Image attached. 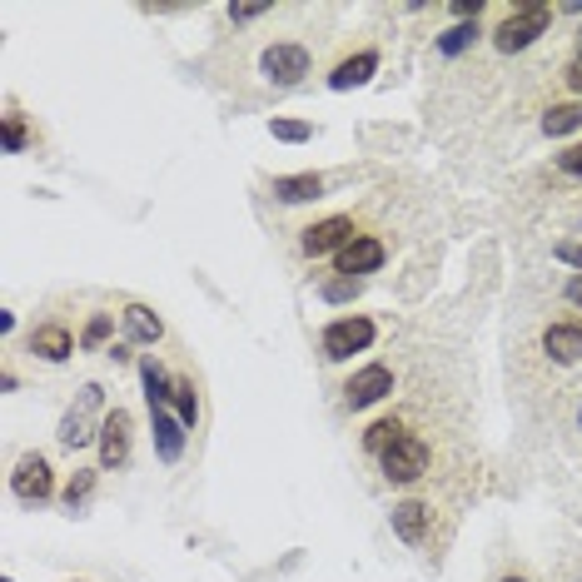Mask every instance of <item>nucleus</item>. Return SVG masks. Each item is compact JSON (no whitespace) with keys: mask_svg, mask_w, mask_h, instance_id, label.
<instances>
[{"mask_svg":"<svg viewBox=\"0 0 582 582\" xmlns=\"http://www.w3.org/2000/svg\"><path fill=\"white\" fill-rule=\"evenodd\" d=\"M150 423H155V453L165 463H179V453H185V423L169 408H150Z\"/></svg>","mask_w":582,"mask_h":582,"instance_id":"f8f14e48","label":"nucleus"},{"mask_svg":"<svg viewBox=\"0 0 582 582\" xmlns=\"http://www.w3.org/2000/svg\"><path fill=\"white\" fill-rule=\"evenodd\" d=\"M30 145V135H26V120H20L16 110H6V150L10 155H20Z\"/></svg>","mask_w":582,"mask_h":582,"instance_id":"393cba45","label":"nucleus"},{"mask_svg":"<svg viewBox=\"0 0 582 582\" xmlns=\"http://www.w3.org/2000/svg\"><path fill=\"white\" fill-rule=\"evenodd\" d=\"M378 463H384V479L388 483H418L423 473H428V443H423L418 433L404 428L384 453H378Z\"/></svg>","mask_w":582,"mask_h":582,"instance_id":"f03ea898","label":"nucleus"},{"mask_svg":"<svg viewBox=\"0 0 582 582\" xmlns=\"http://www.w3.org/2000/svg\"><path fill=\"white\" fill-rule=\"evenodd\" d=\"M543 130L548 135H573V130H582V105L573 100V105H553V110L543 115Z\"/></svg>","mask_w":582,"mask_h":582,"instance_id":"6ab92c4d","label":"nucleus"},{"mask_svg":"<svg viewBox=\"0 0 582 582\" xmlns=\"http://www.w3.org/2000/svg\"><path fill=\"white\" fill-rule=\"evenodd\" d=\"M568 304H578V309H582V274H578V279H568Z\"/></svg>","mask_w":582,"mask_h":582,"instance_id":"473e14b6","label":"nucleus"},{"mask_svg":"<svg viewBox=\"0 0 582 582\" xmlns=\"http://www.w3.org/2000/svg\"><path fill=\"white\" fill-rule=\"evenodd\" d=\"M348 294H358V279H334V284H324V299H348Z\"/></svg>","mask_w":582,"mask_h":582,"instance_id":"c85d7f7f","label":"nucleus"},{"mask_svg":"<svg viewBox=\"0 0 582 582\" xmlns=\"http://www.w3.org/2000/svg\"><path fill=\"white\" fill-rule=\"evenodd\" d=\"M100 463L105 468H125L130 463V414L110 408L100 423Z\"/></svg>","mask_w":582,"mask_h":582,"instance_id":"6e6552de","label":"nucleus"},{"mask_svg":"<svg viewBox=\"0 0 582 582\" xmlns=\"http://www.w3.org/2000/svg\"><path fill=\"white\" fill-rule=\"evenodd\" d=\"M374 344V319H364V314H354V319H334L329 329H324V358H354L364 354V348Z\"/></svg>","mask_w":582,"mask_h":582,"instance_id":"39448f33","label":"nucleus"},{"mask_svg":"<svg viewBox=\"0 0 582 582\" xmlns=\"http://www.w3.org/2000/svg\"><path fill=\"white\" fill-rule=\"evenodd\" d=\"M90 493H95V468H76L66 483V507H80Z\"/></svg>","mask_w":582,"mask_h":582,"instance_id":"5701e85b","label":"nucleus"},{"mask_svg":"<svg viewBox=\"0 0 582 582\" xmlns=\"http://www.w3.org/2000/svg\"><path fill=\"white\" fill-rule=\"evenodd\" d=\"M479 36H483V30H479V20H463V26L443 30V36H438V50H443V56H463V50H468Z\"/></svg>","mask_w":582,"mask_h":582,"instance_id":"aec40b11","label":"nucleus"},{"mask_svg":"<svg viewBox=\"0 0 582 582\" xmlns=\"http://www.w3.org/2000/svg\"><path fill=\"white\" fill-rule=\"evenodd\" d=\"M548 20H553V6H543V0L513 6V10H507V16L499 20V30H493V46H499L503 56H517V50H527L537 36H543Z\"/></svg>","mask_w":582,"mask_h":582,"instance_id":"f257e3e1","label":"nucleus"},{"mask_svg":"<svg viewBox=\"0 0 582 582\" xmlns=\"http://www.w3.org/2000/svg\"><path fill=\"white\" fill-rule=\"evenodd\" d=\"M568 85H573V90H582V50H578L573 66H568Z\"/></svg>","mask_w":582,"mask_h":582,"instance_id":"2f4dec72","label":"nucleus"},{"mask_svg":"<svg viewBox=\"0 0 582 582\" xmlns=\"http://www.w3.org/2000/svg\"><path fill=\"white\" fill-rule=\"evenodd\" d=\"M95 414H100V384H85L80 388V404L60 418V443H66V448H85L90 438H100V423L105 418L95 423Z\"/></svg>","mask_w":582,"mask_h":582,"instance_id":"7ed1b4c3","label":"nucleus"},{"mask_svg":"<svg viewBox=\"0 0 582 582\" xmlns=\"http://www.w3.org/2000/svg\"><path fill=\"white\" fill-rule=\"evenodd\" d=\"M175 418L185 423V428H195L199 423V394L189 378H175Z\"/></svg>","mask_w":582,"mask_h":582,"instance_id":"412c9836","label":"nucleus"},{"mask_svg":"<svg viewBox=\"0 0 582 582\" xmlns=\"http://www.w3.org/2000/svg\"><path fill=\"white\" fill-rule=\"evenodd\" d=\"M398 433H404V423H398V418H384V423H374V428L364 433V448H368V453H384L388 443L398 438Z\"/></svg>","mask_w":582,"mask_h":582,"instance_id":"4be33fe9","label":"nucleus"},{"mask_svg":"<svg viewBox=\"0 0 582 582\" xmlns=\"http://www.w3.org/2000/svg\"><path fill=\"white\" fill-rule=\"evenodd\" d=\"M105 338H110V314H95L90 324H85V334H80V344L85 348H100Z\"/></svg>","mask_w":582,"mask_h":582,"instance_id":"a878e982","label":"nucleus"},{"mask_svg":"<svg viewBox=\"0 0 582 582\" xmlns=\"http://www.w3.org/2000/svg\"><path fill=\"white\" fill-rule=\"evenodd\" d=\"M503 582H527V578H503Z\"/></svg>","mask_w":582,"mask_h":582,"instance_id":"72a5a7b5","label":"nucleus"},{"mask_svg":"<svg viewBox=\"0 0 582 582\" xmlns=\"http://www.w3.org/2000/svg\"><path fill=\"white\" fill-rule=\"evenodd\" d=\"M10 493H16L20 503H50L56 499V473H50V463L40 458V453H26V458L16 463V473H10Z\"/></svg>","mask_w":582,"mask_h":582,"instance_id":"20e7f679","label":"nucleus"},{"mask_svg":"<svg viewBox=\"0 0 582 582\" xmlns=\"http://www.w3.org/2000/svg\"><path fill=\"white\" fill-rule=\"evenodd\" d=\"M388 394H394V368L388 364H364L344 384V404L348 408H374L378 398H388Z\"/></svg>","mask_w":582,"mask_h":582,"instance_id":"423d86ee","label":"nucleus"},{"mask_svg":"<svg viewBox=\"0 0 582 582\" xmlns=\"http://www.w3.org/2000/svg\"><path fill=\"white\" fill-rule=\"evenodd\" d=\"M354 239V219L348 215H329V219H319V225H309L304 229V254H338Z\"/></svg>","mask_w":582,"mask_h":582,"instance_id":"9d476101","label":"nucleus"},{"mask_svg":"<svg viewBox=\"0 0 582 582\" xmlns=\"http://www.w3.org/2000/svg\"><path fill=\"white\" fill-rule=\"evenodd\" d=\"M324 195V175H279L274 179V199L284 205H309V199Z\"/></svg>","mask_w":582,"mask_h":582,"instance_id":"2eb2a0df","label":"nucleus"},{"mask_svg":"<svg viewBox=\"0 0 582 582\" xmlns=\"http://www.w3.org/2000/svg\"><path fill=\"white\" fill-rule=\"evenodd\" d=\"M558 169H563V175H582V145H573V150L558 155Z\"/></svg>","mask_w":582,"mask_h":582,"instance_id":"cd10ccee","label":"nucleus"},{"mask_svg":"<svg viewBox=\"0 0 582 582\" xmlns=\"http://www.w3.org/2000/svg\"><path fill=\"white\" fill-rule=\"evenodd\" d=\"M140 378H145V398H150V408L175 404V384H169V374L160 368V358H140Z\"/></svg>","mask_w":582,"mask_h":582,"instance_id":"a211bd4d","label":"nucleus"},{"mask_svg":"<svg viewBox=\"0 0 582 582\" xmlns=\"http://www.w3.org/2000/svg\"><path fill=\"white\" fill-rule=\"evenodd\" d=\"M269 130H274V140H289V145L314 140V125H309V120H274Z\"/></svg>","mask_w":582,"mask_h":582,"instance_id":"b1692460","label":"nucleus"},{"mask_svg":"<svg viewBox=\"0 0 582 582\" xmlns=\"http://www.w3.org/2000/svg\"><path fill=\"white\" fill-rule=\"evenodd\" d=\"M30 354H40L46 364H66V358L76 354V338H70L66 324H40V329L30 334Z\"/></svg>","mask_w":582,"mask_h":582,"instance_id":"9b49d317","label":"nucleus"},{"mask_svg":"<svg viewBox=\"0 0 582 582\" xmlns=\"http://www.w3.org/2000/svg\"><path fill=\"white\" fill-rule=\"evenodd\" d=\"M453 16H458V26H463V20H479L483 16V0H453Z\"/></svg>","mask_w":582,"mask_h":582,"instance_id":"bb28decb","label":"nucleus"},{"mask_svg":"<svg viewBox=\"0 0 582 582\" xmlns=\"http://www.w3.org/2000/svg\"><path fill=\"white\" fill-rule=\"evenodd\" d=\"M374 70H378V50H358V56L338 60L329 85H334V90H354V85H368V76H374Z\"/></svg>","mask_w":582,"mask_h":582,"instance_id":"4468645a","label":"nucleus"},{"mask_svg":"<svg viewBox=\"0 0 582 582\" xmlns=\"http://www.w3.org/2000/svg\"><path fill=\"white\" fill-rule=\"evenodd\" d=\"M543 348L558 358V364H582V324H548Z\"/></svg>","mask_w":582,"mask_h":582,"instance_id":"ddd939ff","label":"nucleus"},{"mask_svg":"<svg viewBox=\"0 0 582 582\" xmlns=\"http://www.w3.org/2000/svg\"><path fill=\"white\" fill-rule=\"evenodd\" d=\"M428 523H433V513L423 503H398L394 507V533L404 537V543H423V537H428Z\"/></svg>","mask_w":582,"mask_h":582,"instance_id":"dca6fc26","label":"nucleus"},{"mask_svg":"<svg viewBox=\"0 0 582 582\" xmlns=\"http://www.w3.org/2000/svg\"><path fill=\"white\" fill-rule=\"evenodd\" d=\"M553 254H558L563 264H573V269H582V245H558Z\"/></svg>","mask_w":582,"mask_h":582,"instance_id":"7c9ffc66","label":"nucleus"},{"mask_svg":"<svg viewBox=\"0 0 582 582\" xmlns=\"http://www.w3.org/2000/svg\"><path fill=\"white\" fill-rule=\"evenodd\" d=\"M120 319H125V334H130L135 344H160V338H165L160 314H155V309H145V304H130V309H125Z\"/></svg>","mask_w":582,"mask_h":582,"instance_id":"f3484780","label":"nucleus"},{"mask_svg":"<svg viewBox=\"0 0 582 582\" xmlns=\"http://www.w3.org/2000/svg\"><path fill=\"white\" fill-rule=\"evenodd\" d=\"M578 423H582V408H578Z\"/></svg>","mask_w":582,"mask_h":582,"instance_id":"f704fd0d","label":"nucleus"},{"mask_svg":"<svg viewBox=\"0 0 582 582\" xmlns=\"http://www.w3.org/2000/svg\"><path fill=\"white\" fill-rule=\"evenodd\" d=\"M259 70H264V80H274V85H299L304 76H309V50L304 46H269L259 56Z\"/></svg>","mask_w":582,"mask_h":582,"instance_id":"0eeeda50","label":"nucleus"},{"mask_svg":"<svg viewBox=\"0 0 582 582\" xmlns=\"http://www.w3.org/2000/svg\"><path fill=\"white\" fill-rule=\"evenodd\" d=\"M334 264H338V274H344V279H358V274H374L378 264H384V245H378L374 235H354L344 249L334 254Z\"/></svg>","mask_w":582,"mask_h":582,"instance_id":"1a4fd4ad","label":"nucleus"},{"mask_svg":"<svg viewBox=\"0 0 582 582\" xmlns=\"http://www.w3.org/2000/svg\"><path fill=\"white\" fill-rule=\"evenodd\" d=\"M264 10H269V6H229V16H235L239 26H245V20H259Z\"/></svg>","mask_w":582,"mask_h":582,"instance_id":"c756f323","label":"nucleus"}]
</instances>
